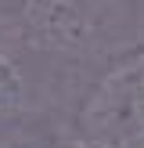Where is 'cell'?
<instances>
[{"label":"cell","instance_id":"obj_2","mask_svg":"<svg viewBox=\"0 0 144 148\" xmlns=\"http://www.w3.org/2000/svg\"><path fill=\"white\" fill-rule=\"evenodd\" d=\"M0 62H7V58H4V54H0Z\"/></svg>","mask_w":144,"mask_h":148},{"label":"cell","instance_id":"obj_1","mask_svg":"<svg viewBox=\"0 0 144 148\" xmlns=\"http://www.w3.org/2000/svg\"><path fill=\"white\" fill-rule=\"evenodd\" d=\"M94 148H144V54L122 62L83 112Z\"/></svg>","mask_w":144,"mask_h":148}]
</instances>
